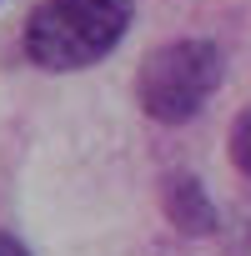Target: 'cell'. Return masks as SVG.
I'll use <instances>...</instances> for the list:
<instances>
[{
  "mask_svg": "<svg viewBox=\"0 0 251 256\" xmlns=\"http://www.w3.org/2000/svg\"><path fill=\"white\" fill-rule=\"evenodd\" d=\"M136 20V0H40L26 20V56L40 70H86L106 60Z\"/></svg>",
  "mask_w": 251,
  "mask_h": 256,
  "instance_id": "6da1fadb",
  "label": "cell"
},
{
  "mask_svg": "<svg viewBox=\"0 0 251 256\" xmlns=\"http://www.w3.org/2000/svg\"><path fill=\"white\" fill-rule=\"evenodd\" d=\"M226 80V56L211 40H166L141 60L136 100L156 126H186Z\"/></svg>",
  "mask_w": 251,
  "mask_h": 256,
  "instance_id": "7a4b0ae2",
  "label": "cell"
},
{
  "mask_svg": "<svg viewBox=\"0 0 251 256\" xmlns=\"http://www.w3.org/2000/svg\"><path fill=\"white\" fill-rule=\"evenodd\" d=\"M161 206H166V221L181 231V236H216L221 231V211L211 201V191L201 186V176L191 171H176L166 176V191H161Z\"/></svg>",
  "mask_w": 251,
  "mask_h": 256,
  "instance_id": "3957f363",
  "label": "cell"
},
{
  "mask_svg": "<svg viewBox=\"0 0 251 256\" xmlns=\"http://www.w3.org/2000/svg\"><path fill=\"white\" fill-rule=\"evenodd\" d=\"M231 166L251 181V106L236 116V126H231Z\"/></svg>",
  "mask_w": 251,
  "mask_h": 256,
  "instance_id": "277c9868",
  "label": "cell"
},
{
  "mask_svg": "<svg viewBox=\"0 0 251 256\" xmlns=\"http://www.w3.org/2000/svg\"><path fill=\"white\" fill-rule=\"evenodd\" d=\"M0 256H30V246H26L16 231H0Z\"/></svg>",
  "mask_w": 251,
  "mask_h": 256,
  "instance_id": "5b68a950",
  "label": "cell"
}]
</instances>
